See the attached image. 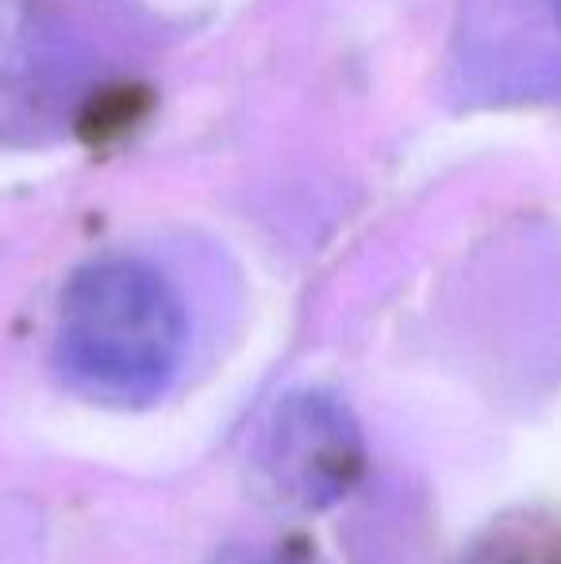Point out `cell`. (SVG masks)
Instances as JSON below:
<instances>
[{
  "mask_svg": "<svg viewBox=\"0 0 561 564\" xmlns=\"http://www.w3.org/2000/svg\"><path fill=\"white\" fill-rule=\"evenodd\" d=\"M58 77L66 66L43 15L28 0H0V134L43 123Z\"/></svg>",
  "mask_w": 561,
  "mask_h": 564,
  "instance_id": "cell-3",
  "label": "cell"
},
{
  "mask_svg": "<svg viewBox=\"0 0 561 564\" xmlns=\"http://www.w3.org/2000/svg\"><path fill=\"white\" fill-rule=\"evenodd\" d=\"M462 564H561V514H508L477 538Z\"/></svg>",
  "mask_w": 561,
  "mask_h": 564,
  "instance_id": "cell-4",
  "label": "cell"
},
{
  "mask_svg": "<svg viewBox=\"0 0 561 564\" xmlns=\"http://www.w3.org/2000/svg\"><path fill=\"white\" fill-rule=\"evenodd\" d=\"M188 349L181 292L142 258H100L62 289L54 365L74 392L108 408L154 403L177 380Z\"/></svg>",
  "mask_w": 561,
  "mask_h": 564,
  "instance_id": "cell-1",
  "label": "cell"
},
{
  "mask_svg": "<svg viewBox=\"0 0 561 564\" xmlns=\"http://www.w3.org/2000/svg\"><path fill=\"white\" fill-rule=\"evenodd\" d=\"M366 465L358 419L323 388H296L266 415L250 442V476L292 511H323L358 484Z\"/></svg>",
  "mask_w": 561,
  "mask_h": 564,
  "instance_id": "cell-2",
  "label": "cell"
},
{
  "mask_svg": "<svg viewBox=\"0 0 561 564\" xmlns=\"http://www.w3.org/2000/svg\"><path fill=\"white\" fill-rule=\"evenodd\" d=\"M547 8H550V28L561 39V0H547Z\"/></svg>",
  "mask_w": 561,
  "mask_h": 564,
  "instance_id": "cell-6",
  "label": "cell"
},
{
  "mask_svg": "<svg viewBox=\"0 0 561 564\" xmlns=\"http://www.w3.org/2000/svg\"><path fill=\"white\" fill-rule=\"evenodd\" d=\"M216 564H320L300 550H281V545H235Z\"/></svg>",
  "mask_w": 561,
  "mask_h": 564,
  "instance_id": "cell-5",
  "label": "cell"
}]
</instances>
